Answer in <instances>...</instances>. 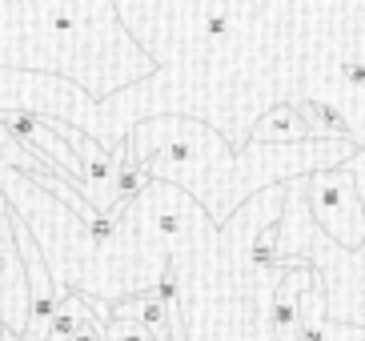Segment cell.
I'll list each match as a JSON object with an SVG mask.
<instances>
[{"mask_svg": "<svg viewBox=\"0 0 365 341\" xmlns=\"http://www.w3.org/2000/svg\"><path fill=\"white\" fill-rule=\"evenodd\" d=\"M9 225H12V241H16V253H21V265H24V281H29V333L24 341H44L48 337V325H53L61 301H56V281L44 265V253L36 249L29 225L9 209Z\"/></svg>", "mask_w": 365, "mask_h": 341, "instance_id": "cell-1", "label": "cell"}, {"mask_svg": "<svg viewBox=\"0 0 365 341\" xmlns=\"http://www.w3.org/2000/svg\"><path fill=\"white\" fill-rule=\"evenodd\" d=\"M309 205L325 233H333L345 245H357L365 233V213L354 193L349 173H317L309 177Z\"/></svg>", "mask_w": 365, "mask_h": 341, "instance_id": "cell-2", "label": "cell"}, {"mask_svg": "<svg viewBox=\"0 0 365 341\" xmlns=\"http://www.w3.org/2000/svg\"><path fill=\"white\" fill-rule=\"evenodd\" d=\"M313 281V269L305 261H293V273L281 278L277 293H273V333L277 341H297V321H301V297Z\"/></svg>", "mask_w": 365, "mask_h": 341, "instance_id": "cell-3", "label": "cell"}, {"mask_svg": "<svg viewBox=\"0 0 365 341\" xmlns=\"http://www.w3.org/2000/svg\"><path fill=\"white\" fill-rule=\"evenodd\" d=\"M145 173L149 169H145L140 161L117 157V177H113V205H108V217H117L120 221V213H125L140 193H145Z\"/></svg>", "mask_w": 365, "mask_h": 341, "instance_id": "cell-4", "label": "cell"}, {"mask_svg": "<svg viewBox=\"0 0 365 341\" xmlns=\"http://www.w3.org/2000/svg\"><path fill=\"white\" fill-rule=\"evenodd\" d=\"M309 133V125L301 121L297 105H277L269 108V117L253 128V141H297Z\"/></svg>", "mask_w": 365, "mask_h": 341, "instance_id": "cell-5", "label": "cell"}, {"mask_svg": "<svg viewBox=\"0 0 365 341\" xmlns=\"http://www.w3.org/2000/svg\"><path fill=\"white\" fill-rule=\"evenodd\" d=\"M88 313V297H81V293H65V301H61V310H56L53 325H48V337L44 341H73L76 330H81V321H85Z\"/></svg>", "mask_w": 365, "mask_h": 341, "instance_id": "cell-6", "label": "cell"}, {"mask_svg": "<svg viewBox=\"0 0 365 341\" xmlns=\"http://www.w3.org/2000/svg\"><path fill=\"white\" fill-rule=\"evenodd\" d=\"M153 297L161 301L165 310H169V317L177 321V310H181V273H177V261H165L161 278L153 285ZM177 325H181V321H177Z\"/></svg>", "mask_w": 365, "mask_h": 341, "instance_id": "cell-7", "label": "cell"}, {"mask_svg": "<svg viewBox=\"0 0 365 341\" xmlns=\"http://www.w3.org/2000/svg\"><path fill=\"white\" fill-rule=\"evenodd\" d=\"M277 221H269L265 229L257 233V241H253V249H249V265L257 269V273H265V269L277 265Z\"/></svg>", "mask_w": 365, "mask_h": 341, "instance_id": "cell-8", "label": "cell"}, {"mask_svg": "<svg viewBox=\"0 0 365 341\" xmlns=\"http://www.w3.org/2000/svg\"><path fill=\"white\" fill-rule=\"evenodd\" d=\"M301 121L309 128H317V133H345V121L341 113H333L329 105H322V101H305V105H297Z\"/></svg>", "mask_w": 365, "mask_h": 341, "instance_id": "cell-9", "label": "cell"}, {"mask_svg": "<svg viewBox=\"0 0 365 341\" xmlns=\"http://www.w3.org/2000/svg\"><path fill=\"white\" fill-rule=\"evenodd\" d=\"M105 337H108V341H153V333L145 330L140 321H133V317H113V313H108Z\"/></svg>", "mask_w": 365, "mask_h": 341, "instance_id": "cell-10", "label": "cell"}, {"mask_svg": "<svg viewBox=\"0 0 365 341\" xmlns=\"http://www.w3.org/2000/svg\"><path fill=\"white\" fill-rule=\"evenodd\" d=\"M85 233L97 241V245H108L113 237H117V217H108V213H97V221L85 225Z\"/></svg>", "mask_w": 365, "mask_h": 341, "instance_id": "cell-11", "label": "cell"}, {"mask_svg": "<svg viewBox=\"0 0 365 341\" xmlns=\"http://www.w3.org/2000/svg\"><path fill=\"white\" fill-rule=\"evenodd\" d=\"M73 341H108L105 337V325L93 317V305H88V313H85V321H81V330H76Z\"/></svg>", "mask_w": 365, "mask_h": 341, "instance_id": "cell-12", "label": "cell"}, {"mask_svg": "<svg viewBox=\"0 0 365 341\" xmlns=\"http://www.w3.org/2000/svg\"><path fill=\"white\" fill-rule=\"evenodd\" d=\"M341 76L349 81L354 88H365V61H349V64H341Z\"/></svg>", "mask_w": 365, "mask_h": 341, "instance_id": "cell-13", "label": "cell"}, {"mask_svg": "<svg viewBox=\"0 0 365 341\" xmlns=\"http://www.w3.org/2000/svg\"><path fill=\"white\" fill-rule=\"evenodd\" d=\"M0 341H24V337H16V333H9V330H4V333H0Z\"/></svg>", "mask_w": 365, "mask_h": 341, "instance_id": "cell-14", "label": "cell"}]
</instances>
